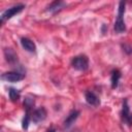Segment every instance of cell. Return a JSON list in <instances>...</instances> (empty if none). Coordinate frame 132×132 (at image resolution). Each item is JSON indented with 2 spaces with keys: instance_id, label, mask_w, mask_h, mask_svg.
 <instances>
[{
  "instance_id": "obj_1",
  "label": "cell",
  "mask_w": 132,
  "mask_h": 132,
  "mask_svg": "<svg viewBox=\"0 0 132 132\" xmlns=\"http://www.w3.org/2000/svg\"><path fill=\"white\" fill-rule=\"evenodd\" d=\"M124 13H125V2L120 1L119 3V9H118V16L117 21L114 23V31L117 33H122L126 31V25L124 22Z\"/></svg>"
},
{
  "instance_id": "obj_2",
  "label": "cell",
  "mask_w": 132,
  "mask_h": 132,
  "mask_svg": "<svg viewBox=\"0 0 132 132\" xmlns=\"http://www.w3.org/2000/svg\"><path fill=\"white\" fill-rule=\"evenodd\" d=\"M71 65L74 69L76 70H79V71H84V70H87L88 67H89V59L87 56L85 55H79V56H76L72 59L71 61Z\"/></svg>"
},
{
  "instance_id": "obj_3",
  "label": "cell",
  "mask_w": 132,
  "mask_h": 132,
  "mask_svg": "<svg viewBox=\"0 0 132 132\" xmlns=\"http://www.w3.org/2000/svg\"><path fill=\"white\" fill-rule=\"evenodd\" d=\"M24 8H25V5H24V4H16V5H14V6L8 8V9H5V10L1 13V15H0V21H1V23H4L6 20L11 19L13 15H15V14L19 13V12H21Z\"/></svg>"
},
{
  "instance_id": "obj_4",
  "label": "cell",
  "mask_w": 132,
  "mask_h": 132,
  "mask_svg": "<svg viewBox=\"0 0 132 132\" xmlns=\"http://www.w3.org/2000/svg\"><path fill=\"white\" fill-rule=\"evenodd\" d=\"M25 78V74L19 71H8V72H4L1 75V79L5 80V81H10V82H15V81H20L22 79Z\"/></svg>"
},
{
  "instance_id": "obj_5",
  "label": "cell",
  "mask_w": 132,
  "mask_h": 132,
  "mask_svg": "<svg viewBox=\"0 0 132 132\" xmlns=\"http://www.w3.org/2000/svg\"><path fill=\"white\" fill-rule=\"evenodd\" d=\"M122 120L124 123H126L128 126L132 125V116L130 113V109H129V105H128V100L125 99L123 101V108H122Z\"/></svg>"
},
{
  "instance_id": "obj_6",
  "label": "cell",
  "mask_w": 132,
  "mask_h": 132,
  "mask_svg": "<svg viewBox=\"0 0 132 132\" xmlns=\"http://www.w3.org/2000/svg\"><path fill=\"white\" fill-rule=\"evenodd\" d=\"M47 116V112H46V109L44 107H39L37 109H35L32 114H31V120L34 122V123H39V122H42L45 120Z\"/></svg>"
},
{
  "instance_id": "obj_7",
  "label": "cell",
  "mask_w": 132,
  "mask_h": 132,
  "mask_svg": "<svg viewBox=\"0 0 132 132\" xmlns=\"http://www.w3.org/2000/svg\"><path fill=\"white\" fill-rule=\"evenodd\" d=\"M4 56L6 61L12 66V67H16L18 65V56L14 53V51L12 48H5L4 50Z\"/></svg>"
},
{
  "instance_id": "obj_8",
  "label": "cell",
  "mask_w": 132,
  "mask_h": 132,
  "mask_svg": "<svg viewBox=\"0 0 132 132\" xmlns=\"http://www.w3.org/2000/svg\"><path fill=\"white\" fill-rule=\"evenodd\" d=\"M21 44L29 53H35L36 52V45H35V43L31 39H29L27 37L21 38Z\"/></svg>"
},
{
  "instance_id": "obj_9",
  "label": "cell",
  "mask_w": 132,
  "mask_h": 132,
  "mask_svg": "<svg viewBox=\"0 0 132 132\" xmlns=\"http://www.w3.org/2000/svg\"><path fill=\"white\" fill-rule=\"evenodd\" d=\"M85 97H86V101L90 104V105H93V106H98L100 104V99L98 98V96L91 92V91H88L86 92L85 94Z\"/></svg>"
},
{
  "instance_id": "obj_10",
  "label": "cell",
  "mask_w": 132,
  "mask_h": 132,
  "mask_svg": "<svg viewBox=\"0 0 132 132\" xmlns=\"http://www.w3.org/2000/svg\"><path fill=\"white\" fill-rule=\"evenodd\" d=\"M78 116H79V111L78 110H76V109L71 110L70 113L68 114V117L64 121V128H69L75 122V120L78 118Z\"/></svg>"
},
{
  "instance_id": "obj_11",
  "label": "cell",
  "mask_w": 132,
  "mask_h": 132,
  "mask_svg": "<svg viewBox=\"0 0 132 132\" xmlns=\"http://www.w3.org/2000/svg\"><path fill=\"white\" fill-rule=\"evenodd\" d=\"M65 6H66V3L63 2V1H54V2H52V3L47 6V11L55 13V12L61 10V9H62L63 7H65Z\"/></svg>"
},
{
  "instance_id": "obj_12",
  "label": "cell",
  "mask_w": 132,
  "mask_h": 132,
  "mask_svg": "<svg viewBox=\"0 0 132 132\" xmlns=\"http://www.w3.org/2000/svg\"><path fill=\"white\" fill-rule=\"evenodd\" d=\"M121 78V71L119 69H113L111 71V77H110V81H111V88H117L119 85V80Z\"/></svg>"
},
{
  "instance_id": "obj_13",
  "label": "cell",
  "mask_w": 132,
  "mask_h": 132,
  "mask_svg": "<svg viewBox=\"0 0 132 132\" xmlns=\"http://www.w3.org/2000/svg\"><path fill=\"white\" fill-rule=\"evenodd\" d=\"M8 95H9V99L13 102L18 101L20 99V91L14 89V88H9L8 90Z\"/></svg>"
},
{
  "instance_id": "obj_14",
  "label": "cell",
  "mask_w": 132,
  "mask_h": 132,
  "mask_svg": "<svg viewBox=\"0 0 132 132\" xmlns=\"http://www.w3.org/2000/svg\"><path fill=\"white\" fill-rule=\"evenodd\" d=\"M33 105H34V98L31 96H27L24 100V107L26 108V111H30Z\"/></svg>"
},
{
  "instance_id": "obj_15",
  "label": "cell",
  "mask_w": 132,
  "mask_h": 132,
  "mask_svg": "<svg viewBox=\"0 0 132 132\" xmlns=\"http://www.w3.org/2000/svg\"><path fill=\"white\" fill-rule=\"evenodd\" d=\"M30 121H31V114H30V111H26L25 117H24L23 122H22V127H23V129H25V130L28 129Z\"/></svg>"
},
{
  "instance_id": "obj_16",
  "label": "cell",
  "mask_w": 132,
  "mask_h": 132,
  "mask_svg": "<svg viewBox=\"0 0 132 132\" xmlns=\"http://www.w3.org/2000/svg\"><path fill=\"white\" fill-rule=\"evenodd\" d=\"M122 46H123L124 51H125V52H126V53H127L128 55H130V54L132 53V47H131V46H130L129 44H123Z\"/></svg>"
},
{
  "instance_id": "obj_17",
  "label": "cell",
  "mask_w": 132,
  "mask_h": 132,
  "mask_svg": "<svg viewBox=\"0 0 132 132\" xmlns=\"http://www.w3.org/2000/svg\"><path fill=\"white\" fill-rule=\"evenodd\" d=\"M47 132H56V130H55V128H50L47 130Z\"/></svg>"
}]
</instances>
